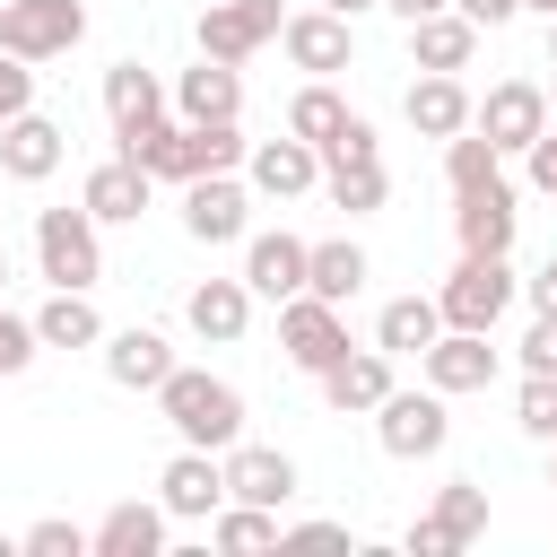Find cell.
<instances>
[{"label": "cell", "instance_id": "obj_1", "mask_svg": "<svg viewBox=\"0 0 557 557\" xmlns=\"http://www.w3.org/2000/svg\"><path fill=\"white\" fill-rule=\"evenodd\" d=\"M157 409H165V426H174L183 444H200V453L244 444V392H235L226 374H191V366H174V374L157 383Z\"/></svg>", "mask_w": 557, "mask_h": 557}, {"label": "cell", "instance_id": "obj_2", "mask_svg": "<svg viewBox=\"0 0 557 557\" xmlns=\"http://www.w3.org/2000/svg\"><path fill=\"white\" fill-rule=\"evenodd\" d=\"M435 305H444L453 331H496V313L513 305V270H505V252H461V261L444 270Z\"/></svg>", "mask_w": 557, "mask_h": 557}, {"label": "cell", "instance_id": "obj_3", "mask_svg": "<svg viewBox=\"0 0 557 557\" xmlns=\"http://www.w3.org/2000/svg\"><path fill=\"white\" fill-rule=\"evenodd\" d=\"M35 261H44V278H52V287H96V278H104V244H96L87 200H78V209H44V218H35Z\"/></svg>", "mask_w": 557, "mask_h": 557}, {"label": "cell", "instance_id": "obj_4", "mask_svg": "<svg viewBox=\"0 0 557 557\" xmlns=\"http://www.w3.org/2000/svg\"><path fill=\"white\" fill-rule=\"evenodd\" d=\"M278 348H287V366L296 374H331L339 357H348V322H339V305L331 296H287L278 305Z\"/></svg>", "mask_w": 557, "mask_h": 557}, {"label": "cell", "instance_id": "obj_5", "mask_svg": "<svg viewBox=\"0 0 557 557\" xmlns=\"http://www.w3.org/2000/svg\"><path fill=\"white\" fill-rule=\"evenodd\" d=\"M78 35H87L78 0H9L0 9V52H17V61H61Z\"/></svg>", "mask_w": 557, "mask_h": 557}, {"label": "cell", "instance_id": "obj_6", "mask_svg": "<svg viewBox=\"0 0 557 557\" xmlns=\"http://www.w3.org/2000/svg\"><path fill=\"white\" fill-rule=\"evenodd\" d=\"M374 435H383L392 461H426V453H444V435H453L444 392H435V383H426V392H400V383H392V400L374 409Z\"/></svg>", "mask_w": 557, "mask_h": 557}, {"label": "cell", "instance_id": "obj_7", "mask_svg": "<svg viewBox=\"0 0 557 557\" xmlns=\"http://www.w3.org/2000/svg\"><path fill=\"white\" fill-rule=\"evenodd\" d=\"M470 131H487L505 157H531V139L548 131V87H531V78H496V87L479 96Z\"/></svg>", "mask_w": 557, "mask_h": 557}, {"label": "cell", "instance_id": "obj_8", "mask_svg": "<svg viewBox=\"0 0 557 557\" xmlns=\"http://www.w3.org/2000/svg\"><path fill=\"white\" fill-rule=\"evenodd\" d=\"M278 26H287L278 0H209V9H200V52H209V61H252Z\"/></svg>", "mask_w": 557, "mask_h": 557}, {"label": "cell", "instance_id": "obj_9", "mask_svg": "<svg viewBox=\"0 0 557 557\" xmlns=\"http://www.w3.org/2000/svg\"><path fill=\"white\" fill-rule=\"evenodd\" d=\"M244 226H252V200H244L235 174H191L183 183V235L191 244H235Z\"/></svg>", "mask_w": 557, "mask_h": 557}, {"label": "cell", "instance_id": "obj_10", "mask_svg": "<svg viewBox=\"0 0 557 557\" xmlns=\"http://www.w3.org/2000/svg\"><path fill=\"white\" fill-rule=\"evenodd\" d=\"M513 226H522V209H513V183H505V174L453 191V235H461V252H513Z\"/></svg>", "mask_w": 557, "mask_h": 557}, {"label": "cell", "instance_id": "obj_11", "mask_svg": "<svg viewBox=\"0 0 557 557\" xmlns=\"http://www.w3.org/2000/svg\"><path fill=\"white\" fill-rule=\"evenodd\" d=\"M157 505H165L174 522H209V513L226 505V461L200 453V444H183V453L165 461V479H157Z\"/></svg>", "mask_w": 557, "mask_h": 557}, {"label": "cell", "instance_id": "obj_12", "mask_svg": "<svg viewBox=\"0 0 557 557\" xmlns=\"http://www.w3.org/2000/svg\"><path fill=\"white\" fill-rule=\"evenodd\" d=\"M278 44H287V61H296V70H313V78H331V70H348V61H357V35H348V17H339V9H296V17L278 26Z\"/></svg>", "mask_w": 557, "mask_h": 557}, {"label": "cell", "instance_id": "obj_13", "mask_svg": "<svg viewBox=\"0 0 557 557\" xmlns=\"http://www.w3.org/2000/svg\"><path fill=\"white\" fill-rule=\"evenodd\" d=\"M61 157H70V139H61V122H52V113H35V104H26V113H9V122H0V174H9V183H44Z\"/></svg>", "mask_w": 557, "mask_h": 557}, {"label": "cell", "instance_id": "obj_14", "mask_svg": "<svg viewBox=\"0 0 557 557\" xmlns=\"http://www.w3.org/2000/svg\"><path fill=\"white\" fill-rule=\"evenodd\" d=\"M305 261H313V244L305 235H252L244 244V287L252 296H270V305H287V296H305Z\"/></svg>", "mask_w": 557, "mask_h": 557}, {"label": "cell", "instance_id": "obj_15", "mask_svg": "<svg viewBox=\"0 0 557 557\" xmlns=\"http://www.w3.org/2000/svg\"><path fill=\"white\" fill-rule=\"evenodd\" d=\"M418 366H426V383H435L444 400H453V392H487V383H496V348H487V331H453V322H444V339H435Z\"/></svg>", "mask_w": 557, "mask_h": 557}, {"label": "cell", "instance_id": "obj_16", "mask_svg": "<svg viewBox=\"0 0 557 557\" xmlns=\"http://www.w3.org/2000/svg\"><path fill=\"white\" fill-rule=\"evenodd\" d=\"M244 174H252V191H270V200H296V191H313L322 183V148L313 139H261L252 157H244Z\"/></svg>", "mask_w": 557, "mask_h": 557}, {"label": "cell", "instance_id": "obj_17", "mask_svg": "<svg viewBox=\"0 0 557 557\" xmlns=\"http://www.w3.org/2000/svg\"><path fill=\"white\" fill-rule=\"evenodd\" d=\"M226 496L235 505H287L296 496V461L287 453H270V444H226Z\"/></svg>", "mask_w": 557, "mask_h": 557}, {"label": "cell", "instance_id": "obj_18", "mask_svg": "<svg viewBox=\"0 0 557 557\" xmlns=\"http://www.w3.org/2000/svg\"><path fill=\"white\" fill-rule=\"evenodd\" d=\"M400 113H409V131H426V139H453V131H470V87L453 78V70H426V78H409V96H400Z\"/></svg>", "mask_w": 557, "mask_h": 557}, {"label": "cell", "instance_id": "obj_19", "mask_svg": "<svg viewBox=\"0 0 557 557\" xmlns=\"http://www.w3.org/2000/svg\"><path fill=\"white\" fill-rule=\"evenodd\" d=\"M148 183H157L148 165H131V157H104V165L87 174V191H78V200H87V218H96V226H139V209H148Z\"/></svg>", "mask_w": 557, "mask_h": 557}, {"label": "cell", "instance_id": "obj_20", "mask_svg": "<svg viewBox=\"0 0 557 557\" xmlns=\"http://www.w3.org/2000/svg\"><path fill=\"white\" fill-rule=\"evenodd\" d=\"M313 383H322V400H331L339 418H357V409H383V400H392V357H383V348H348V357H339L331 374H313Z\"/></svg>", "mask_w": 557, "mask_h": 557}, {"label": "cell", "instance_id": "obj_21", "mask_svg": "<svg viewBox=\"0 0 557 557\" xmlns=\"http://www.w3.org/2000/svg\"><path fill=\"white\" fill-rule=\"evenodd\" d=\"M174 113H183V122H235V113H244L235 61H209V52H200V70L174 78Z\"/></svg>", "mask_w": 557, "mask_h": 557}, {"label": "cell", "instance_id": "obj_22", "mask_svg": "<svg viewBox=\"0 0 557 557\" xmlns=\"http://www.w3.org/2000/svg\"><path fill=\"white\" fill-rule=\"evenodd\" d=\"M104 374H113L122 392H157V383L174 374V348H165V331H148V322L113 331V339H104Z\"/></svg>", "mask_w": 557, "mask_h": 557}, {"label": "cell", "instance_id": "obj_23", "mask_svg": "<svg viewBox=\"0 0 557 557\" xmlns=\"http://www.w3.org/2000/svg\"><path fill=\"white\" fill-rule=\"evenodd\" d=\"M183 322H191L200 339L235 348V339H244V322H252V287H244V278H200V287H191V305H183Z\"/></svg>", "mask_w": 557, "mask_h": 557}, {"label": "cell", "instance_id": "obj_24", "mask_svg": "<svg viewBox=\"0 0 557 557\" xmlns=\"http://www.w3.org/2000/svg\"><path fill=\"white\" fill-rule=\"evenodd\" d=\"M444 339V305L435 296H392L383 313H374V348L383 357H426Z\"/></svg>", "mask_w": 557, "mask_h": 557}, {"label": "cell", "instance_id": "obj_25", "mask_svg": "<svg viewBox=\"0 0 557 557\" xmlns=\"http://www.w3.org/2000/svg\"><path fill=\"white\" fill-rule=\"evenodd\" d=\"M104 113H113V139H122V131H148V122H165V87H157V70H139V61H113V70H104Z\"/></svg>", "mask_w": 557, "mask_h": 557}, {"label": "cell", "instance_id": "obj_26", "mask_svg": "<svg viewBox=\"0 0 557 557\" xmlns=\"http://www.w3.org/2000/svg\"><path fill=\"white\" fill-rule=\"evenodd\" d=\"M165 505H139V496H122L104 522H96V557H157L165 548Z\"/></svg>", "mask_w": 557, "mask_h": 557}, {"label": "cell", "instance_id": "obj_27", "mask_svg": "<svg viewBox=\"0 0 557 557\" xmlns=\"http://www.w3.org/2000/svg\"><path fill=\"white\" fill-rule=\"evenodd\" d=\"M470 52H479V26L461 9H435V17L409 26V61L418 70H470Z\"/></svg>", "mask_w": 557, "mask_h": 557}, {"label": "cell", "instance_id": "obj_28", "mask_svg": "<svg viewBox=\"0 0 557 557\" xmlns=\"http://www.w3.org/2000/svg\"><path fill=\"white\" fill-rule=\"evenodd\" d=\"M35 331H44V348H96L104 339V313L87 305V287H52V305L35 313Z\"/></svg>", "mask_w": 557, "mask_h": 557}, {"label": "cell", "instance_id": "obj_29", "mask_svg": "<svg viewBox=\"0 0 557 557\" xmlns=\"http://www.w3.org/2000/svg\"><path fill=\"white\" fill-rule=\"evenodd\" d=\"M305 287H313V296H331V305H348V296L366 287V244H348V235L313 244V261H305Z\"/></svg>", "mask_w": 557, "mask_h": 557}, {"label": "cell", "instance_id": "obj_30", "mask_svg": "<svg viewBox=\"0 0 557 557\" xmlns=\"http://www.w3.org/2000/svg\"><path fill=\"white\" fill-rule=\"evenodd\" d=\"M209 540H218L226 557H252V548H278L287 531H278V513H270V505H235V496H226V505L209 513Z\"/></svg>", "mask_w": 557, "mask_h": 557}, {"label": "cell", "instance_id": "obj_31", "mask_svg": "<svg viewBox=\"0 0 557 557\" xmlns=\"http://www.w3.org/2000/svg\"><path fill=\"white\" fill-rule=\"evenodd\" d=\"M322 183H331V209H348V218L383 209V191H392L383 157H348V165H322Z\"/></svg>", "mask_w": 557, "mask_h": 557}, {"label": "cell", "instance_id": "obj_32", "mask_svg": "<svg viewBox=\"0 0 557 557\" xmlns=\"http://www.w3.org/2000/svg\"><path fill=\"white\" fill-rule=\"evenodd\" d=\"M496 174H505V148H496L487 131H453V139H444V183H453V191L496 183Z\"/></svg>", "mask_w": 557, "mask_h": 557}, {"label": "cell", "instance_id": "obj_33", "mask_svg": "<svg viewBox=\"0 0 557 557\" xmlns=\"http://www.w3.org/2000/svg\"><path fill=\"white\" fill-rule=\"evenodd\" d=\"M339 122H348V104H339V87H331V78L296 87V104H287V131H296V139H313V148H322Z\"/></svg>", "mask_w": 557, "mask_h": 557}, {"label": "cell", "instance_id": "obj_34", "mask_svg": "<svg viewBox=\"0 0 557 557\" xmlns=\"http://www.w3.org/2000/svg\"><path fill=\"white\" fill-rule=\"evenodd\" d=\"M435 522L453 531V548H470V540L487 531V487H479V479H453V487L435 496Z\"/></svg>", "mask_w": 557, "mask_h": 557}, {"label": "cell", "instance_id": "obj_35", "mask_svg": "<svg viewBox=\"0 0 557 557\" xmlns=\"http://www.w3.org/2000/svg\"><path fill=\"white\" fill-rule=\"evenodd\" d=\"M513 426L531 444H557V374H522V400H513Z\"/></svg>", "mask_w": 557, "mask_h": 557}, {"label": "cell", "instance_id": "obj_36", "mask_svg": "<svg viewBox=\"0 0 557 557\" xmlns=\"http://www.w3.org/2000/svg\"><path fill=\"white\" fill-rule=\"evenodd\" d=\"M17 548H26V557H87V548H96V531H78V522H61V513H52V522H35Z\"/></svg>", "mask_w": 557, "mask_h": 557}, {"label": "cell", "instance_id": "obj_37", "mask_svg": "<svg viewBox=\"0 0 557 557\" xmlns=\"http://www.w3.org/2000/svg\"><path fill=\"white\" fill-rule=\"evenodd\" d=\"M35 348H44V331H35V322H17V313L0 305V374H26V366H35Z\"/></svg>", "mask_w": 557, "mask_h": 557}, {"label": "cell", "instance_id": "obj_38", "mask_svg": "<svg viewBox=\"0 0 557 557\" xmlns=\"http://www.w3.org/2000/svg\"><path fill=\"white\" fill-rule=\"evenodd\" d=\"M348 157H374V122H366V113H348V122L322 139V165H348Z\"/></svg>", "mask_w": 557, "mask_h": 557}, {"label": "cell", "instance_id": "obj_39", "mask_svg": "<svg viewBox=\"0 0 557 557\" xmlns=\"http://www.w3.org/2000/svg\"><path fill=\"white\" fill-rule=\"evenodd\" d=\"M26 104H35V61L0 52V122H9V113H26Z\"/></svg>", "mask_w": 557, "mask_h": 557}, {"label": "cell", "instance_id": "obj_40", "mask_svg": "<svg viewBox=\"0 0 557 557\" xmlns=\"http://www.w3.org/2000/svg\"><path fill=\"white\" fill-rule=\"evenodd\" d=\"M522 374H557V313H540L522 331Z\"/></svg>", "mask_w": 557, "mask_h": 557}, {"label": "cell", "instance_id": "obj_41", "mask_svg": "<svg viewBox=\"0 0 557 557\" xmlns=\"http://www.w3.org/2000/svg\"><path fill=\"white\" fill-rule=\"evenodd\" d=\"M531 191H548V200H557V122L531 139Z\"/></svg>", "mask_w": 557, "mask_h": 557}, {"label": "cell", "instance_id": "obj_42", "mask_svg": "<svg viewBox=\"0 0 557 557\" xmlns=\"http://www.w3.org/2000/svg\"><path fill=\"white\" fill-rule=\"evenodd\" d=\"M409 557H453V531H444L435 513H418V522H409Z\"/></svg>", "mask_w": 557, "mask_h": 557}, {"label": "cell", "instance_id": "obj_43", "mask_svg": "<svg viewBox=\"0 0 557 557\" xmlns=\"http://www.w3.org/2000/svg\"><path fill=\"white\" fill-rule=\"evenodd\" d=\"M470 26H505V17H522V0H453Z\"/></svg>", "mask_w": 557, "mask_h": 557}, {"label": "cell", "instance_id": "obj_44", "mask_svg": "<svg viewBox=\"0 0 557 557\" xmlns=\"http://www.w3.org/2000/svg\"><path fill=\"white\" fill-rule=\"evenodd\" d=\"M287 540H296V548H339V540H348V522H296Z\"/></svg>", "mask_w": 557, "mask_h": 557}, {"label": "cell", "instance_id": "obj_45", "mask_svg": "<svg viewBox=\"0 0 557 557\" xmlns=\"http://www.w3.org/2000/svg\"><path fill=\"white\" fill-rule=\"evenodd\" d=\"M531 305H540V313H557V261H540V278H531Z\"/></svg>", "mask_w": 557, "mask_h": 557}, {"label": "cell", "instance_id": "obj_46", "mask_svg": "<svg viewBox=\"0 0 557 557\" xmlns=\"http://www.w3.org/2000/svg\"><path fill=\"white\" fill-rule=\"evenodd\" d=\"M383 9H392L400 26H418V17H435V9H453V0H383Z\"/></svg>", "mask_w": 557, "mask_h": 557}, {"label": "cell", "instance_id": "obj_47", "mask_svg": "<svg viewBox=\"0 0 557 557\" xmlns=\"http://www.w3.org/2000/svg\"><path fill=\"white\" fill-rule=\"evenodd\" d=\"M322 9H339V17H357V9H383V0H322Z\"/></svg>", "mask_w": 557, "mask_h": 557}, {"label": "cell", "instance_id": "obj_48", "mask_svg": "<svg viewBox=\"0 0 557 557\" xmlns=\"http://www.w3.org/2000/svg\"><path fill=\"white\" fill-rule=\"evenodd\" d=\"M522 9H540V17H557V0H522Z\"/></svg>", "mask_w": 557, "mask_h": 557}, {"label": "cell", "instance_id": "obj_49", "mask_svg": "<svg viewBox=\"0 0 557 557\" xmlns=\"http://www.w3.org/2000/svg\"><path fill=\"white\" fill-rule=\"evenodd\" d=\"M548 487H557V444H548Z\"/></svg>", "mask_w": 557, "mask_h": 557}, {"label": "cell", "instance_id": "obj_50", "mask_svg": "<svg viewBox=\"0 0 557 557\" xmlns=\"http://www.w3.org/2000/svg\"><path fill=\"white\" fill-rule=\"evenodd\" d=\"M548 61H557V17H548Z\"/></svg>", "mask_w": 557, "mask_h": 557}, {"label": "cell", "instance_id": "obj_51", "mask_svg": "<svg viewBox=\"0 0 557 557\" xmlns=\"http://www.w3.org/2000/svg\"><path fill=\"white\" fill-rule=\"evenodd\" d=\"M0 287H9V252H0Z\"/></svg>", "mask_w": 557, "mask_h": 557}, {"label": "cell", "instance_id": "obj_52", "mask_svg": "<svg viewBox=\"0 0 557 557\" xmlns=\"http://www.w3.org/2000/svg\"><path fill=\"white\" fill-rule=\"evenodd\" d=\"M548 122H557V87H548Z\"/></svg>", "mask_w": 557, "mask_h": 557}, {"label": "cell", "instance_id": "obj_53", "mask_svg": "<svg viewBox=\"0 0 557 557\" xmlns=\"http://www.w3.org/2000/svg\"><path fill=\"white\" fill-rule=\"evenodd\" d=\"M0 9H9V0H0Z\"/></svg>", "mask_w": 557, "mask_h": 557}]
</instances>
